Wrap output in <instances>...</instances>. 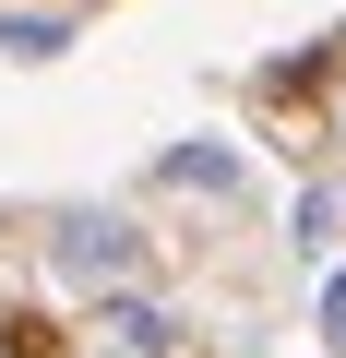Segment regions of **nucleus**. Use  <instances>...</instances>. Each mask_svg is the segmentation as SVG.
I'll return each mask as SVG.
<instances>
[{
    "label": "nucleus",
    "mask_w": 346,
    "mask_h": 358,
    "mask_svg": "<svg viewBox=\"0 0 346 358\" xmlns=\"http://www.w3.org/2000/svg\"><path fill=\"white\" fill-rule=\"evenodd\" d=\"M48 263H60V275H84V287H120V275L143 263V239H131V215H96V203H72V215L48 227Z\"/></svg>",
    "instance_id": "obj_1"
},
{
    "label": "nucleus",
    "mask_w": 346,
    "mask_h": 358,
    "mask_svg": "<svg viewBox=\"0 0 346 358\" xmlns=\"http://www.w3.org/2000/svg\"><path fill=\"white\" fill-rule=\"evenodd\" d=\"M108 334L131 358H180V310H155V299H108Z\"/></svg>",
    "instance_id": "obj_2"
},
{
    "label": "nucleus",
    "mask_w": 346,
    "mask_h": 358,
    "mask_svg": "<svg viewBox=\"0 0 346 358\" xmlns=\"http://www.w3.org/2000/svg\"><path fill=\"white\" fill-rule=\"evenodd\" d=\"M0 48H13V60H48V48H72V24H48V13H0Z\"/></svg>",
    "instance_id": "obj_3"
},
{
    "label": "nucleus",
    "mask_w": 346,
    "mask_h": 358,
    "mask_svg": "<svg viewBox=\"0 0 346 358\" xmlns=\"http://www.w3.org/2000/svg\"><path fill=\"white\" fill-rule=\"evenodd\" d=\"M167 179H192V192H239V167H227L215 143H180V155H167Z\"/></svg>",
    "instance_id": "obj_4"
},
{
    "label": "nucleus",
    "mask_w": 346,
    "mask_h": 358,
    "mask_svg": "<svg viewBox=\"0 0 346 358\" xmlns=\"http://www.w3.org/2000/svg\"><path fill=\"white\" fill-rule=\"evenodd\" d=\"M322 334H334V346H346V275H334V287H322Z\"/></svg>",
    "instance_id": "obj_5"
}]
</instances>
